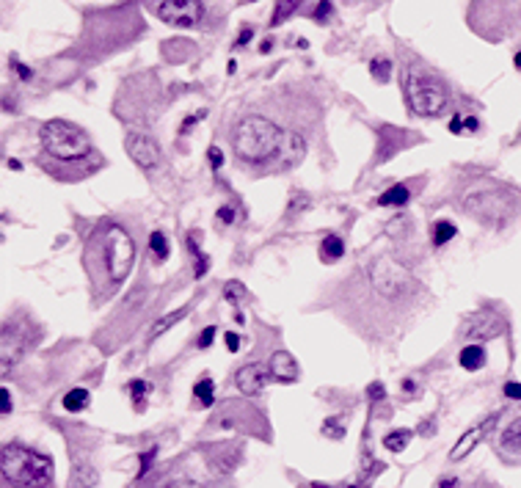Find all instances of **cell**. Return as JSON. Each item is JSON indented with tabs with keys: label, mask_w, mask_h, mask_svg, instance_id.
I'll use <instances>...</instances> for the list:
<instances>
[{
	"label": "cell",
	"mask_w": 521,
	"mask_h": 488,
	"mask_svg": "<svg viewBox=\"0 0 521 488\" xmlns=\"http://www.w3.org/2000/svg\"><path fill=\"white\" fill-rule=\"evenodd\" d=\"M135 262V240L122 224L100 221L88 237L83 249V268L91 287V301L100 306L116 296L127 281Z\"/></svg>",
	"instance_id": "1"
},
{
	"label": "cell",
	"mask_w": 521,
	"mask_h": 488,
	"mask_svg": "<svg viewBox=\"0 0 521 488\" xmlns=\"http://www.w3.org/2000/svg\"><path fill=\"white\" fill-rule=\"evenodd\" d=\"M284 141H287V133L273 119L259 113L243 116L232 130V149L243 166H262L271 160H282Z\"/></svg>",
	"instance_id": "2"
},
{
	"label": "cell",
	"mask_w": 521,
	"mask_h": 488,
	"mask_svg": "<svg viewBox=\"0 0 521 488\" xmlns=\"http://www.w3.org/2000/svg\"><path fill=\"white\" fill-rule=\"evenodd\" d=\"M53 458L31 447H3V480L9 488H50L53 486Z\"/></svg>",
	"instance_id": "3"
},
{
	"label": "cell",
	"mask_w": 521,
	"mask_h": 488,
	"mask_svg": "<svg viewBox=\"0 0 521 488\" xmlns=\"http://www.w3.org/2000/svg\"><path fill=\"white\" fill-rule=\"evenodd\" d=\"M39 141H42L44 157L56 160V163H69L78 166L94 155L91 147V135L83 128L63 122V119H50L39 130Z\"/></svg>",
	"instance_id": "4"
},
{
	"label": "cell",
	"mask_w": 521,
	"mask_h": 488,
	"mask_svg": "<svg viewBox=\"0 0 521 488\" xmlns=\"http://www.w3.org/2000/svg\"><path fill=\"white\" fill-rule=\"evenodd\" d=\"M406 100L408 108L417 113V116H441L444 108H447V88L438 83L430 72H422V69H411L406 75Z\"/></svg>",
	"instance_id": "5"
},
{
	"label": "cell",
	"mask_w": 521,
	"mask_h": 488,
	"mask_svg": "<svg viewBox=\"0 0 521 488\" xmlns=\"http://www.w3.org/2000/svg\"><path fill=\"white\" fill-rule=\"evenodd\" d=\"M463 210L480 218L483 224H502L510 215V199L505 188L494 182H483L463 193Z\"/></svg>",
	"instance_id": "6"
},
{
	"label": "cell",
	"mask_w": 521,
	"mask_h": 488,
	"mask_svg": "<svg viewBox=\"0 0 521 488\" xmlns=\"http://www.w3.org/2000/svg\"><path fill=\"white\" fill-rule=\"evenodd\" d=\"M155 14L174 28H196L205 17V6L202 0H160Z\"/></svg>",
	"instance_id": "7"
},
{
	"label": "cell",
	"mask_w": 521,
	"mask_h": 488,
	"mask_svg": "<svg viewBox=\"0 0 521 488\" xmlns=\"http://www.w3.org/2000/svg\"><path fill=\"white\" fill-rule=\"evenodd\" d=\"M125 149L144 171H155L158 166H163V149L149 133H141V130L130 133L125 141Z\"/></svg>",
	"instance_id": "8"
},
{
	"label": "cell",
	"mask_w": 521,
	"mask_h": 488,
	"mask_svg": "<svg viewBox=\"0 0 521 488\" xmlns=\"http://www.w3.org/2000/svg\"><path fill=\"white\" fill-rule=\"evenodd\" d=\"M271 381H273L271 367L262 364V361H254V364L240 367L237 375H234V383H237V389L243 395H259V392H265V386Z\"/></svg>",
	"instance_id": "9"
},
{
	"label": "cell",
	"mask_w": 521,
	"mask_h": 488,
	"mask_svg": "<svg viewBox=\"0 0 521 488\" xmlns=\"http://www.w3.org/2000/svg\"><path fill=\"white\" fill-rule=\"evenodd\" d=\"M268 367H271L273 381H279V383H295L298 381V375H301L298 361H295V356L287 353V351H276L271 356V361H268Z\"/></svg>",
	"instance_id": "10"
},
{
	"label": "cell",
	"mask_w": 521,
	"mask_h": 488,
	"mask_svg": "<svg viewBox=\"0 0 521 488\" xmlns=\"http://www.w3.org/2000/svg\"><path fill=\"white\" fill-rule=\"evenodd\" d=\"M485 427H488V425H475L472 430H466V433H463V436L458 439V445L453 447L450 458H453V461H460V458H466V455H469V452L475 450V445H478L480 439L485 436Z\"/></svg>",
	"instance_id": "11"
},
{
	"label": "cell",
	"mask_w": 521,
	"mask_h": 488,
	"mask_svg": "<svg viewBox=\"0 0 521 488\" xmlns=\"http://www.w3.org/2000/svg\"><path fill=\"white\" fill-rule=\"evenodd\" d=\"M342 254H345V240H342V237L331 234V237H326V240L320 243V259H323L326 265L339 262V259H342Z\"/></svg>",
	"instance_id": "12"
},
{
	"label": "cell",
	"mask_w": 521,
	"mask_h": 488,
	"mask_svg": "<svg viewBox=\"0 0 521 488\" xmlns=\"http://www.w3.org/2000/svg\"><path fill=\"white\" fill-rule=\"evenodd\" d=\"M458 361H460V367L469 370V373L483 370V367H485V351H483L480 345H466V348L460 351Z\"/></svg>",
	"instance_id": "13"
},
{
	"label": "cell",
	"mask_w": 521,
	"mask_h": 488,
	"mask_svg": "<svg viewBox=\"0 0 521 488\" xmlns=\"http://www.w3.org/2000/svg\"><path fill=\"white\" fill-rule=\"evenodd\" d=\"M502 450L505 452H513V455H521V417L516 422H510L505 430H502Z\"/></svg>",
	"instance_id": "14"
},
{
	"label": "cell",
	"mask_w": 521,
	"mask_h": 488,
	"mask_svg": "<svg viewBox=\"0 0 521 488\" xmlns=\"http://www.w3.org/2000/svg\"><path fill=\"white\" fill-rule=\"evenodd\" d=\"M149 256H152L155 265H163L168 259V237L163 232L149 234Z\"/></svg>",
	"instance_id": "15"
},
{
	"label": "cell",
	"mask_w": 521,
	"mask_h": 488,
	"mask_svg": "<svg viewBox=\"0 0 521 488\" xmlns=\"http://www.w3.org/2000/svg\"><path fill=\"white\" fill-rule=\"evenodd\" d=\"M478 320H480V326L478 323H472L469 326V334L475 337V340H485V337H494V334H500L502 331V326H500V320L491 315V320L485 323V315H478Z\"/></svg>",
	"instance_id": "16"
},
{
	"label": "cell",
	"mask_w": 521,
	"mask_h": 488,
	"mask_svg": "<svg viewBox=\"0 0 521 488\" xmlns=\"http://www.w3.org/2000/svg\"><path fill=\"white\" fill-rule=\"evenodd\" d=\"M408 199H411V191L406 185H392L389 191L378 196L376 204H381V207H397V204H406Z\"/></svg>",
	"instance_id": "17"
},
{
	"label": "cell",
	"mask_w": 521,
	"mask_h": 488,
	"mask_svg": "<svg viewBox=\"0 0 521 488\" xmlns=\"http://www.w3.org/2000/svg\"><path fill=\"white\" fill-rule=\"evenodd\" d=\"M97 486V469L88 464H78L72 469V488H94Z\"/></svg>",
	"instance_id": "18"
},
{
	"label": "cell",
	"mask_w": 521,
	"mask_h": 488,
	"mask_svg": "<svg viewBox=\"0 0 521 488\" xmlns=\"http://www.w3.org/2000/svg\"><path fill=\"white\" fill-rule=\"evenodd\" d=\"M193 403L205 405V408H210V405L215 403V386H212L210 378L196 381V386H193Z\"/></svg>",
	"instance_id": "19"
},
{
	"label": "cell",
	"mask_w": 521,
	"mask_h": 488,
	"mask_svg": "<svg viewBox=\"0 0 521 488\" xmlns=\"http://www.w3.org/2000/svg\"><path fill=\"white\" fill-rule=\"evenodd\" d=\"M88 403H91L88 389H72V392L63 395V408H66V411H83Z\"/></svg>",
	"instance_id": "20"
},
{
	"label": "cell",
	"mask_w": 521,
	"mask_h": 488,
	"mask_svg": "<svg viewBox=\"0 0 521 488\" xmlns=\"http://www.w3.org/2000/svg\"><path fill=\"white\" fill-rule=\"evenodd\" d=\"M411 442V430H392L383 436V447L392 450V452H403Z\"/></svg>",
	"instance_id": "21"
},
{
	"label": "cell",
	"mask_w": 521,
	"mask_h": 488,
	"mask_svg": "<svg viewBox=\"0 0 521 488\" xmlns=\"http://www.w3.org/2000/svg\"><path fill=\"white\" fill-rule=\"evenodd\" d=\"M301 3H304V0H276V11H273V20H271L273 28L282 25L290 14H295V9H298Z\"/></svg>",
	"instance_id": "22"
},
{
	"label": "cell",
	"mask_w": 521,
	"mask_h": 488,
	"mask_svg": "<svg viewBox=\"0 0 521 488\" xmlns=\"http://www.w3.org/2000/svg\"><path fill=\"white\" fill-rule=\"evenodd\" d=\"M188 315V306H182V309H174V312H168L166 318L160 320V323H155V328H152V337H163L168 328L174 326V323H180V320Z\"/></svg>",
	"instance_id": "23"
},
{
	"label": "cell",
	"mask_w": 521,
	"mask_h": 488,
	"mask_svg": "<svg viewBox=\"0 0 521 488\" xmlns=\"http://www.w3.org/2000/svg\"><path fill=\"white\" fill-rule=\"evenodd\" d=\"M455 237V224L453 221H436L433 224V246H444V243H450Z\"/></svg>",
	"instance_id": "24"
},
{
	"label": "cell",
	"mask_w": 521,
	"mask_h": 488,
	"mask_svg": "<svg viewBox=\"0 0 521 488\" xmlns=\"http://www.w3.org/2000/svg\"><path fill=\"white\" fill-rule=\"evenodd\" d=\"M370 69H373L376 81H381V83H386V78H389V69H392V64H389L386 58H381V61H373V64H370Z\"/></svg>",
	"instance_id": "25"
},
{
	"label": "cell",
	"mask_w": 521,
	"mask_h": 488,
	"mask_svg": "<svg viewBox=\"0 0 521 488\" xmlns=\"http://www.w3.org/2000/svg\"><path fill=\"white\" fill-rule=\"evenodd\" d=\"M130 395H133V403H144L146 383L144 381H133V383H130Z\"/></svg>",
	"instance_id": "26"
},
{
	"label": "cell",
	"mask_w": 521,
	"mask_h": 488,
	"mask_svg": "<svg viewBox=\"0 0 521 488\" xmlns=\"http://www.w3.org/2000/svg\"><path fill=\"white\" fill-rule=\"evenodd\" d=\"M505 395H507L510 400H521V383H516V381L505 383Z\"/></svg>",
	"instance_id": "27"
},
{
	"label": "cell",
	"mask_w": 521,
	"mask_h": 488,
	"mask_svg": "<svg viewBox=\"0 0 521 488\" xmlns=\"http://www.w3.org/2000/svg\"><path fill=\"white\" fill-rule=\"evenodd\" d=\"M212 340H215V328H212V326H207V328L202 331V337H199V348H210V345H212Z\"/></svg>",
	"instance_id": "28"
},
{
	"label": "cell",
	"mask_w": 521,
	"mask_h": 488,
	"mask_svg": "<svg viewBox=\"0 0 521 488\" xmlns=\"http://www.w3.org/2000/svg\"><path fill=\"white\" fill-rule=\"evenodd\" d=\"M367 395H370L373 400H383V398H386V389H383V383H370Z\"/></svg>",
	"instance_id": "29"
},
{
	"label": "cell",
	"mask_w": 521,
	"mask_h": 488,
	"mask_svg": "<svg viewBox=\"0 0 521 488\" xmlns=\"http://www.w3.org/2000/svg\"><path fill=\"white\" fill-rule=\"evenodd\" d=\"M221 163H224V155H221V149L212 147V149H210V166H212V169H221Z\"/></svg>",
	"instance_id": "30"
},
{
	"label": "cell",
	"mask_w": 521,
	"mask_h": 488,
	"mask_svg": "<svg viewBox=\"0 0 521 488\" xmlns=\"http://www.w3.org/2000/svg\"><path fill=\"white\" fill-rule=\"evenodd\" d=\"M331 11V0H320L317 11H314V20H326V14Z\"/></svg>",
	"instance_id": "31"
},
{
	"label": "cell",
	"mask_w": 521,
	"mask_h": 488,
	"mask_svg": "<svg viewBox=\"0 0 521 488\" xmlns=\"http://www.w3.org/2000/svg\"><path fill=\"white\" fill-rule=\"evenodd\" d=\"M0 400H3V414H9L11 411V392L3 386V392H0Z\"/></svg>",
	"instance_id": "32"
},
{
	"label": "cell",
	"mask_w": 521,
	"mask_h": 488,
	"mask_svg": "<svg viewBox=\"0 0 521 488\" xmlns=\"http://www.w3.org/2000/svg\"><path fill=\"white\" fill-rule=\"evenodd\" d=\"M224 340H227V348H229L232 353H237V348H240V337H237V334H227V337H224Z\"/></svg>",
	"instance_id": "33"
},
{
	"label": "cell",
	"mask_w": 521,
	"mask_h": 488,
	"mask_svg": "<svg viewBox=\"0 0 521 488\" xmlns=\"http://www.w3.org/2000/svg\"><path fill=\"white\" fill-rule=\"evenodd\" d=\"M190 249H193V254H199V249L193 246V240H190ZM205 271H207V259H205V256H199V268H196V276H202Z\"/></svg>",
	"instance_id": "34"
},
{
	"label": "cell",
	"mask_w": 521,
	"mask_h": 488,
	"mask_svg": "<svg viewBox=\"0 0 521 488\" xmlns=\"http://www.w3.org/2000/svg\"><path fill=\"white\" fill-rule=\"evenodd\" d=\"M232 218H234L232 207H221V210H218V221H221V224H232Z\"/></svg>",
	"instance_id": "35"
},
{
	"label": "cell",
	"mask_w": 521,
	"mask_h": 488,
	"mask_svg": "<svg viewBox=\"0 0 521 488\" xmlns=\"http://www.w3.org/2000/svg\"><path fill=\"white\" fill-rule=\"evenodd\" d=\"M166 488H202L199 483H190V480H174V483H168Z\"/></svg>",
	"instance_id": "36"
},
{
	"label": "cell",
	"mask_w": 521,
	"mask_h": 488,
	"mask_svg": "<svg viewBox=\"0 0 521 488\" xmlns=\"http://www.w3.org/2000/svg\"><path fill=\"white\" fill-rule=\"evenodd\" d=\"M450 130H453V133H460V130H463V116H460V113L450 122Z\"/></svg>",
	"instance_id": "37"
},
{
	"label": "cell",
	"mask_w": 521,
	"mask_h": 488,
	"mask_svg": "<svg viewBox=\"0 0 521 488\" xmlns=\"http://www.w3.org/2000/svg\"><path fill=\"white\" fill-rule=\"evenodd\" d=\"M251 36H254V31H251V28H246V31H243V33H240V39H237V44H234V47H240V44H246L251 39Z\"/></svg>",
	"instance_id": "38"
},
{
	"label": "cell",
	"mask_w": 521,
	"mask_h": 488,
	"mask_svg": "<svg viewBox=\"0 0 521 488\" xmlns=\"http://www.w3.org/2000/svg\"><path fill=\"white\" fill-rule=\"evenodd\" d=\"M455 486V480H453V477H450V480H441V483H438V488H453Z\"/></svg>",
	"instance_id": "39"
},
{
	"label": "cell",
	"mask_w": 521,
	"mask_h": 488,
	"mask_svg": "<svg viewBox=\"0 0 521 488\" xmlns=\"http://www.w3.org/2000/svg\"><path fill=\"white\" fill-rule=\"evenodd\" d=\"M513 64H516V69H521V50L516 53V58H513Z\"/></svg>",
	"instance_id": "40"
},
{
	"label": "cell",
	"mask_w": 521,
	"mask_h": 488,
	"mask_svg": "<svg viewBox=\"0 0 521 488\" xmlns=\"http://www.w3.org/2000/svg\"><path fill=\"white\" fill-rule=\"evenodd\" d=\"M312 488H326V486H312Z\"/></svg>",
	"instance_id": "41"
}]
</instances>
